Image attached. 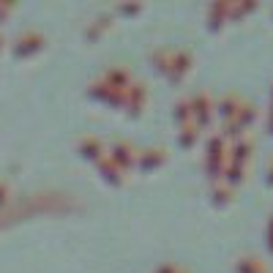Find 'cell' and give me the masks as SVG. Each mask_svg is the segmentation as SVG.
Masks as SVG:
<instances>
[{
  "label": "cell",
  "mask_w": 273,
  "mask_h": 273,
  "mask_svg": "<svg viewBox=\"0 0 273 273\" xmlns=\"http://www.w3.org/2000/svg\"><path fill=\"white\" fill-rule=\"evenodd\" d=\"M240 273H265L260 260H240Z\"/></svg>",
  "instance_id": "8992f818"
},
{
  "label": "cell",
  "mask_w": 273,
  "mask_h": 273,
  "mask_svg": "<svg viewBox=\"0 0 273 273\" xmlns=\"http://www.w3.org/2000/svg\"><path fill=\"white\" fill-rule=\"evenodd\" d=\"M194 139H197V131H194V129H183L180 142H183V145H194Z\"/></svg>",
  "instance_id": "30bf717a"
},
{
  "label": "cell",
  "mask_w": 273,
  "mask_h": 273,
  "mask_svg": "<svg viewBox=\"0 0 273 273\" xmlns=\"http://www.w3.org/2000/svg\"><path fill=\"white\" fill-rule=\"evenodd\" d=\"M191 115V104L189 101H178V118L183 120V118H189Z\"/></svg>",
  "instance_id": "8fae6325"
},
{
  "label": "cell",
  "mask_w": 273,
  "mask_h": 273,
  "mask_svg": "<svg viewBox=\"0 0 273 273\" xmlns=\"http://www.w3.org/2000/svg\"><path fill=\"white\" fill-rule=\"evenodd\" d=\"M145 153H147V156H145V158H139L142 167H153V164H158V161L164 158V153H161V150H156V147H153V150H145Z\"/></svg>",
  "instance_id": "52a82bcc"
},
{
  "label": "cell",
  "mask_w": 273,
  "mask_h": 273,
  "mask_svg": "<svg viewBox=\"0 0 273 273\" xmlns=\"http://www.w3.org/2000/svg\"><path fill=\"white\" fill-rule=\"evenodd\" d=\"M271 129H273V112H271Z\"/></svg>",
  "instance_id": "2e32d148"
},
{
  "label": "cell",
  "mask_w": 273,
  "mask_h": 273,
  "mask_svg": "<svg viewBox=\"0 0 273 273\" xmlns=\"http://www.w3.org/2000/svg\"><path fill=\"white\" fill-rule=\"evenodd\" d=\"M158 273H175V268H169V265L167 268H158Z\"/></svg>",
  "instance_id": "5bb4252c"
},
{
  "label": "cell",
  "mask_w": 273,
  "mask_h": 273,
  "mask_svg": "<svg viewBox=\"0 0 273 273\" xmlns=\"http://www.w3.org/2000/svg\"><path fill=\"white\" fill-rule=\"evenodd\" d=\"M82 150H85V156H93V158H96L98 153H101V142L87 136V139H82Z\"/></svg>",
  "instance_id": "277c9868"
},
{
  "label": "cell",
  "mask_w": 273,
  "mask_h": 273,
  "mask_svg": "<svg viewBox=\"0 0 273 273\" xmlns=\"http://www.w3.org/2000/svg\"><path fill=\"white\" fill-rule=\"evenodd\" d=\"M101 167H104V175H107L109 180H120L118 178V164L115 161H101Z\"/></svg>",
  "instance_id": "9c48e42d"
},
{
  "label": "cell",
  "mask_w": 273,
  "mask_h": 273,
  "mask_svg": "<svg viewBox=\"0 0 273 273\" xmlns=\"http://www.w3.org/2000/svg\"><path fill=\"white\" fill-rule=\"evenodd\" d=\"M213 194H216V200H218V202H224L227 197H232V191H229V189H224V186H218V189L213 191Z\"/></svg>",
  "instance_id": "7c38bea8"
},
{
  "label": "cell",
  "mask_w": 273,
  "mask_h": 273,
  "mask_svg": "<svg viewBox=\"0 0 273 273\" xmlns=\"http://www.w3.org/2000/svg\"><path fill=\"white\" fill-rule=\"evenodd\" d=\"M145 101V87L139 85H131V112H136V107Z\"/></svg>",
  "instance_id": "5b68a950"
},
{
  "label": "cell",
  "mask_w": 273,
  "mask_h": 273,
  "mask_svg": "<svg viewBox=\"0 0 273 273\" xmlns=\"http://www.w3.org/2000/svg\"><path fill=\"white\" fill-rule=\"evenodd\" d=\"M112 161L118 164V167H126V164L131 161V147H129V142H115V145H112Z\"/></svg>",
  "instance_id": "7a4b0ae2"
},
{
  "label": "cell",
  "mask_w": 273,
  "mask_h": 273,
  "mask_svg": "<svg viewBox=\"0 0 273 273\" xmlns=\"http://www.w3.org/2000/svg\"><path fill=\"white\" fill-rule=\"evenodd\" d=\"M268 180L273 183V161H271V169H268Z\"/></svg>",
  "instance_id": "9a60e30c"
},
{
  "label": "cell",
  "mask_w": 273,
  "mask_h": 273,
  "mask_svg": "<svg viewBox=\"0 0 273 273\" xmlns=\"http://www.w3.org/2000/svg\"><path fill=\"white\" fill-rule=\"evenodd\" d=\"M218 109H221L224 118H235V115H238V96H224Z\"/></svg>",
  "instance_id": "3957f363"
},
{
  "label": "cell",
  "mask_w": 273,
  "mask_h": 273,
  "mask_svg": "<svg viewBox=\"0 0 273 273\" xmlns=\"http://www.w3.org/2000/svg\"><path fill=\"white\" fill-rule=\"evenodd\" d=\"M189 104H191V109L200 115V123H205V120L210 118V98H207L205 93H200V96H197L194 101H189Z\"/></svg>",
  "instance_id": "6da1fadb"
},
{
  "label": "cell",
  "mask_w": 273,
  "mask_h": 273,
  "mask_svg": "<svg viewBox=\"0 0 273 273\" xmlns=\"http://www.w3.org/2000/svg\"><path fill=\"white\" fill-rule=\"evenodd\" d=\"M238 178H240V167H227V180H232V183H235Z\"/></svg>",
  "instance_id": "4fadbf2b"
},
{
  "label": "cell",
  "mask_w": 273,
  "mask_h": 273,
  "mask_svg": "<svg viewBox=\"0 0 273 273\" xmlns=\"http://www.w3.org/2000/svg\"><path fill=\"white\" fill-rule=\"evenodd\" d=\"M249 150H251L249 142H240V145H235V150H232V161H235V164H240L246 156H249Z\"/></svg>",
  "instance_id": "ba28073f"
}]
</instances>
